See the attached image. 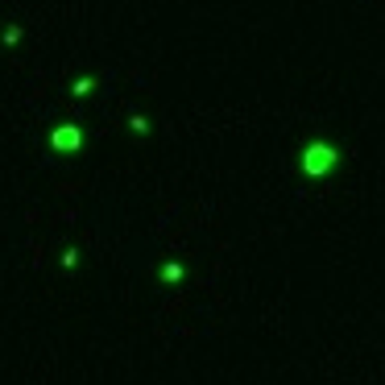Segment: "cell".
<instances>
[{"mask_svg": "<svg viewBox=\"0 0 385 385\" xmlns=\"http://www.w3.org/2000/svg\"><path fill=\"white\" fill-rule=\"evenodd\" d=\"M21 42V25H8V29H4V46H17Z\"/></svg>", "mask_w": 385, "mask_h": 385, "instance_id": "obj_4", "label": "cell"}, {"mask_svg": "<svg viewBox=\"0 0 385 385\" xmlns=\"http://www.w3.org/2000/svg\"><path fill=\"white\" fill-rule=\"evenodd\" d=\"M50 145H54L58 154H75V149L83 145V133H79V125H58L50 133Z\"/></svg>", "mask_w": 385, "mask_h": 385, "instance_id": "obj_2", "label": "cell"}, {"mask_svg": "<svg viewBox=\"0 0 385 385\" xmlns=\"http://www.w3.org/2000/svg\"><path fill=\"white\" fill-rule=\"evenodd\" d=\"M336 162H340V149L327 145V141H311V145L302 149V158H299V166H302L306 178H323V174H332L336 170Z\"/></svg>", "mask_w": 385, "mask_h": 385, "instance_id": "obj_1", "label": "cell"}, {"mask_svg": "<svg viewBox=\"0 0 385 385\" xmlns=\"http://www.w3.org/2000/svg\"><path fill=\"white\" fill-rule=\"evenodd\" d=\"M75 261H79V253H75V249H67V253H62V265H67V269H75Z\"/></svg>", "mask_w": 385, "mask_h": 385, "instance_id": "obj_7", "label": "cell"}, {"mask_svg": "<svg viewBox=\"0 0 385 385\" xmlns=\"http://www.w3.org/2000/svg\"><path fill=\"white\" fill-rule=\"evenodd\" d=\"M91 87H95V79H79V83H75V95H87Z\"/></svg>", "mask_w": 385, "mask_h": 385, "instance_id": "obj_6", "label": "cell"}, {"mask_svg": "<svg viewBox=\"0 0 385 385\" xmlns=\"http://www.w3.org/2000/svg\"><path fill=\"white\" fill-rule=\"evenodd\" d=\"M162 282H182V265H178V261L162 265Z\"/></svg>", "mask_w": 385, "mask_h": 385, "instance_id": "obj_3", "label": "cell"}, {"mask_svg": "<svg viewBox=\"0 0 385 385\" xmlns=\"http://www.w3.org/2000/svg\"><path fill=\"white\" fill-rule=\"evenodd\" d=\"M128 125H133V133H149V121H145V116H133Z\"/></svg>", "mask_w": 385, "mask_h": 385, "instance_id": "obj_5", "label": "cell"}]
</instances>
